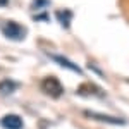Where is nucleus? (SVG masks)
I'll return each instance as SVG.
<instances>
[{
    "label": "nucleus",
    "mask_w": 129,
    "mask_h": 129,
    "mask_svg": "<svg viewBox=\"0 0 129 129\" xmlns=\"http://www.w3.org/2000/svg\"><path fill=\"white\" fill-rule=\"evenodd\" d=\"M17 88H19V84L12 79L0 81V95H10V93H14Z\"/></svg>",
    "instance_id": "nucleus-5"
},
{
    "label": "nucleus",
    "mask_w": 129,
    "mask_h": 129,
    "mask_svg": "<svg viewBox=\"0 0 129 129\" xmlns=\"http://www.w3.org/2000/svg\"><path fill=\"white\" fill-rule=\"evenodd\" d=\"M2 126L5 129H22L24 127V122L21 119L19 115L16 114H7L2 117Z\"/></svg>",
    "instance_id": "nucleus-4"
},
{
    "label": "nucleus",
    "mask_w": 129,
    "mask_h": 129,
    "mask_svg": "<svg viewBox=\"0 0 129 129\" xmlns=\"http://www.w3.org/2000/svg\"><path fill=\"white\" fill-rule=\"evenodd\" d=\"M9 4V0H0V5H7Z\"/></svg>",
    "instance_id": "nucleus-8"
},
{
    "label": "nucleus",
    "mask_w": 129,
    "mask_h": 129,
    "mask_svg": "<svg viewBox=\"0 0 129 129\" xmlns=\"http://www.w3.org/2000/svg\"><path fill=\"white\" fill-rule=\"evenodd\" d=\"M52 59L55 60V62H59L62 67H67V69H71V71H74V72H78L79 74L81 72V69L78 67V66H74L71 60H67V59H64V57H60V55H52Z\"/></svg>",
    "instance_id": "nucleus-6"
},
{
    "label": "nucleus",
    "mask_w": 129,
    "mask_h": 129,
    "mask_svg": "<svg viewBox=\"0 0 129 129\" xmlns=\"http://www.w3.org/2000/svg\"><path fill=\"white\" fill-rule=\"evenodd\" d=\"M41 91L52 98H60L64 93V86L60 84V81L55 76H48L41 81Z\"/></svg>",
    "instance_id": "nucleus-1"
},
{
    "label": "nucleus",
    "mask_w": 129,
    "mask_h": 129,
    "mask_svg": "<svg viewBox=\"0 0 129 129\" xmlns=\"http://www.w3.org/2000/svg\"><path fill=\"white\" fill-rule=\"evenodd\" d=\"M84 115L89 117V119H93V120L107 122V124H114V126H122V124H126V120L120 119V117H114V115H107V114H98V112H91V110H86Z\"/></svg>",
    "instance_id": "nucleus-3"
},
{
    "label": "nucleus",
    "mask_w": 129,
    "mask_h": 129,
    "mask_svg": "<svg viewBox=\"0 0 129 129\" xmlns=\"http://www.w3.org/2000/svg\"><path fill=\"white\" fill-rule=\"evenodd\" d=\"M57 17L60 19V22L62 24H69V17H71V12H57Z\"/></svg>",
    "instance_id": "nucleus-7"
},
{
    "label": "nucleus",
    "mask_w": 129,
    "mask_h": 129,
    "mask_svg": "<svg viewBox=\"0 0 129 129\" xmlns=\"http://www.w3.org/2000/svg\"><path fill=\"white\" fill-rule=\"evenodd\" d=\"M2 31L4 35L10 38V40H16V41H21L24 40V35H26V28H22L21 24L14 22V21H7L2 24Z\"/></svg>",
    "instance_id": "nucleus-2"
}]
</instances>
